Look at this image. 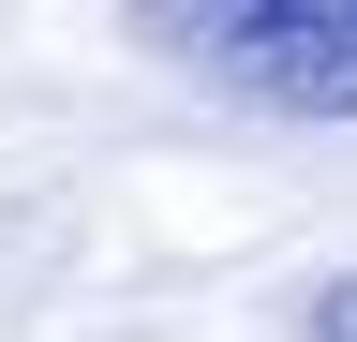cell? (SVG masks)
Wrapping results in <instances>:
<instances>
[{
	"mask_svg": "<svg viewBox=\"0 0 357 342\" xmlns=\"http://www.w3.org/2000/svg\"><path fill=\"white\" fill-rule=\"evenodd\" d=\"M134 45L283 119H357V0H134Z\"/></svg>",
	"mask_w": 357,
	"mask_h": 342,
	"instance_id": "1",
	"label": "cell"
},
{
	"mask_svg": "<svg viewBox=\"0 0 357 342\" xmlns=\"http://www.w3.org/2000/svg\"><path fill=\"white\" fill-rule=\"evenodd\" d=\"M312 342H357V268H342L328 297H312Z\"/></svg>",
	"mask_w": 357,
	"mask_h": 342,
	"instance_id": "2",
	"label": "cell"
}]
</instances>
